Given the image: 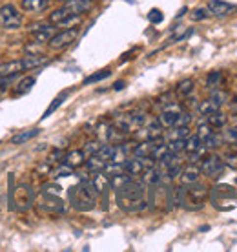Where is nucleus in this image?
I'll list each match as a JSON object with an SVG mask.
<instances>
[{
  "mask_svg": "<svg viewBox=\"0 0 237 252\" xmlns=\"http://www.w3.org/2000/svg\"><path fill=\"white\" fill-rule=\"evenodd\" d=\"M144 183L139 181H128L124 187L115 190V199L120 210L124 212H139L146 208V195H144Z\"/></svg>",
  "mask_w": 237,
  "mask_h": 252,
  "instance_id": "f257e3e1",
  "label": "nucleus"
},
{
  "mask_svg": "<svg viewBox=\"0 0 237 252\" xmlns=\"http://www.w3.org/2000/svg\"><path fill=\"white\" fill-rule=\"evenodd\" d=\"M97 195H99V192L95 190L91 181H82L81 185H77L69 190V201L79 212H89L97 205Z\"/></svg>",
  "mask_w": 237,
  "mask_h": 252,
  "instance_id": "f03ea898",
  "label": "nucleus"
},
{
  "mask_svg": "<svg viewBox=\"0 0 237 252\" xmlns=\"http://www.w3.org/2000/svg\"><path fill=\"white\" fill-rule=\"evenodd\" d=\"M208 195L212 199L213 207L219 208V210H230V208H234V203L237 199L236 190L230 185H217Z\"/></svg>",
  "mask_w": 237,
  "mask_h": 252,
  "instance_id": "7ed1b4c3",
  "label": "nucleus"
},
{
  "mask_svg": "<svg viewBox=\"0 0 237 252\" xmlns=\"http://www.w3.org/2000/svg\"><path fill=\"white\" fill-rule=\"evenodd\" d=\"M13 207L17 212H26V210H30L33 207V203H35V192L33 189L30 187L28 183H22L19 185L17 189H15V194H13Z\"/></svg>",
  "mask_w": 237,
  "mask_h": 252,
  "instance_id": "20e7f679",
  "label": "nucleus"
},
{
  "mask_svg": "<svg viewBox=\"0 0 237 252\" xmlns=\"http://www.w3.org/2000/svg\"><path fill=\"white\" fill-rule=\"evenodd\" d=\"M24 22L22 13L13 6V4H4L0 6V28L4 30H17Z\"/></svg>",
  "mask_w": 237,
  "mask_h": 252,
  "instance_id": "39448f33",
  "label": "nucleus"
},
{
  "mask_svg": "<svg viewBox=\"0 0 237 252\" xmlns=\"http://www.w3.org/2000/svg\"><path fill=\"white\" fill-rule=\"evenodd\" d=\"M77 37H79V28H77V26H71L68 30H62V32L55 33V35L48 40V46H50V50H64V48H68L71 42H75Z\"/></svg>",
  "mask_w": 237,
  "mask_h": 252,
  "instance_id": "423d86ee",
  "label": "nucleus"
},
{
  "mask_svg": "<svg viewBox=\"0 0 237 252\" xmlns=\"http://www.w3.org/2000/svg\"><path fill=\"white\" fill-rule=\"evenodd\" d=\"M38 207L44 208V210H48V212H51V214H60V212H64V201L60 199V197H57V195L53 194H48V192H44L40 197H38Z\"/></svg>",
  "mask_w": 237,
  "mask_h": 252,
  "instance_id": "0eeeda50",
  "label": "nucleus"
},
{
  "mask_svg": "<svg viewBox=\"0 0 237 252\" xmlns=\"http://www.w3.org/2000/svg\"><path fill=\"white\" fill-rule=\"evenodd\" d=\"M203 174L206 176H219L221 172L225 170V161L223 158H219V156H208V158L201 163V168H199Z\"/></svg>",
  "mask_w": 237,
  "mask_h": 252,
  "instance_id": "6e6552de",
  "label": "nucleus"
},
{
  "mask_svg": "<svg viewBox=\"0 0 237 252\" xmlns=\"http://www.w3.org/2000/svg\"><path fill=\"white\" fill-rule=\"evenodd\" d=\"M208 9L212 13V17L223 19V17H228L232 13H236L237 6L236 4H230V2H225V0H210L208 2Z\"/></svg>",
  "mask_w": 237,
  "mask_h": 252,
  "instance_id": "1a4fd4ad",
  "label": "nucleus"
},
{
  "mask_svg": "<svg viewBox=\"0 0 237 252\" xmlns=\"http://www.w3.org/2000/svg\"><path fill=\"white\" fill-rule=\"evenodd\" d=\"M26 69H28V66H26L24 57L17 59V61H9V63L0 64V77L11 79V77L19 75V73H22V71H26Z\"/></svg>",
  "mask_w": 237,
  "mask_h": 252,
  "instance_id": "9d476101",
  "label": "nucleus"
},
{
  "mask_svg": "<svg viewBox=\"0 0 237 252\" xmlns=\"http://www.w3.org/2000/svg\"><path fill=\"white\" fill-rule=\"evenodd\" d=\"M31 35H33V42H48L53 35H55V28L53 26H48V24H35L31 26Z\"/></svg>",
  "mask_w": 237,
  "mask_h": 252,
  "instance_id": "9b49d317",
  "label": "nucleus"
},
{
  "mask_svg": "<svg viewBox=\"0 0 237 252\" xmlns=\"http://www.w3.org/2000/svg\"><path fill=\"white\" fill-rule=\"evenodd\" d=\"M84 161H86V154H84V150H71L62 158V163L68 164L69 168H79V166L84 164Z\"/></svg>",
  "mask_w": 237,
  "mask_h": 252,
  "instance_id": "f8f14e48",
  "label": "nucleus"
},
{
  "mask_svg": "<svg viewBox=\"0 0 237 252\" xmlns=\"http://www.w3.org/2000/svg\"><path fill=\"white\" fill-rule=\"evenodd\" d=\"M64 7L73 15H82L91 7V0H66Z\"/></svg>",
  "mask_w": 237,
  "mask_h": 252,
  "instance_id": "ddd939ff",
  "label": "nucleus"
},
{
  "mask_svg": "<svg viewBox=\"0 0 237 252\" xmlns=\"http://www.w3.org/2000/svg\"><path fill=\"white\" fill-rule=\"evenodd\" d=\"M162 130H164V126H162L159 121H151V123L146 125V128H143L141 137H144V139H162Z\"/></svg>",
  "mask_w": 237,
  "mask_h": 252,
  "instance_id": "4468645a",
  "label": "nucleus"
},
{
  "mask_svg": "<svg viewBox=\"0 0 237 252\" xmlns=\"http://www.w3.org/2000/svg\"><path fill=\"white\" fill-rule=\"evenodd\" d=\"M206 123L212 126L213 130H219V128H225L226 123H228V115L223 114L221 110H213L212 114L206 115Z\"/></svg>",
  "mask_w": 237,
  "mask_h": 252,
  "instance_id": "2eb2a0df",
  "label": "nucleus"
},
{
  "mask_svg": "<svg viewBox=\"0 0 237 252\" xmlns=\"http://www.w3.org/2000/svg\"><path fill=\"white\" fill-rule=\"evenodd\" d=\"M199 176H201V170L197 168V166H188V168L181 170V174H179L182 185L197 183V181H199Z\"/></svg>",
  "mask_w": 237,
  "mask_h": 252,
  "instance_id": "dca6fc26",
  "label": "nucleus"
},
{
  "mask_svg": "<svg viewBox=\"0 0 237 252\" xmlns=\"http://www.w3.org/2000/svg\"><path fill=\"white\" fill-rule=\"evenodd\" d=\"M84 163H86L88 172H91V174H99V172H102L104 170V166H106V161H104L102 158H99L97 154L89 156V159H86Z\"/></svg>",
  "mask_w": 237,
  "mask_h": 252,
  "instance_id": "f3484780",
  "label": "nucleus"
},
{
  "mask_svg": "<svg viewBox=\"0 0 237 252\" xmlns=\"http://www.w3.org/2000/svg\"><path fill=\"white\" fill-rule=\"evenodd\" d=\"M38 128H31V130H24V132L17 133V135H13L11 137V145H24L28 141H31L35 135H38Z\"/></svg>",
  "mask_w": 237,
  "mask_h": 252,
  "instance_id": "a211bd4d",
  "label": "nucleus"
},
{
  "mask_svg": "<svg viewBox=\"0 0 237 252\" xmlns=\"http://www.w3.org/2000/svg\"><path fill=\"white\" fill-rule=\"evenodd\" d=\"M50 4V0H22V9L24 11H42Z\"/></svg>",
  "mask_w": 237,
  "mask_h": 252,
  "instance_id": "6ab92c4d",
  "label": "nucleus"
},
{
  "mask_svg": "<svg viewBox=\"0 0 237 252\" xmlns=\"http://www.w3.org/2000/svg\"><path fill=\"white\" fill-rule=\"evenodd\" d=\"M68 95H69V92H62L60 95H57L55 99H53V102H51L50 106H48V110L44 112L42 119H48V117H50V115L53 114V112H57V108L62 106V102L66 101V99H68Z\"/></svg>",
  "mask_w": 237,
  "mask_h": 252,
  "instance_id": "aec40b11",
  "label": "nucleus"
},
{
  "mask_svg": "<svg viewBox=\"0 0 237 252\" xmlns=\"http://www.w3.org/2000/svg\"><path fill=\"white\" fill-rule=\"evenodd\" d=\"M35 77H24L22 81L17 84V88H15V95H24V94H28V92H31V88L35 86Z\"/></svg>",
  "mask_w": 237,
  "mask_h": 252,
  "instance_id": "412c9836",
  "label": "nucleus"
},
{
  "mask_svg": "<svg viewBox=\"0 0 237 252\" xmlns=\"http://www.w3.org/2000/svg\"><path fill=\"white\" fill-rule=\"evenodd\" d=\"M201 146H203V139H201L197 133H194V135H188V137L184 139V152H188V154L199 150Z\"/></svg>",
  "mask_w": 237,
  "mask_h": 252,
  "instance_id": "4be33fe9",
  "label": "nucleus"
},
{
  "mask_svg": "<svg viewBox=\"0 0 237 252\" xmlns=\"http://www.w3.org/2000/svg\"><path fill=\"white\" fill-rule=\"evenodd\" d=\"M177 95L179 97H188V95L194 92V79H184L177 84V88H175Z\"/></svg>",
  "mask_w": 237,
  "mask_h": 252,
  "instance_id": "5701e85b",
  "label": "nucleus"
},
{
  "mask_svg": "<svg viewBox=\"0 0 237 252\" xmlns=\"http://www.w3.org/2000/svg\"><path fill=\"white\" fill-rule=\"evenodd\" d=\"M208 101L212 102V106L215 108V110H219V108L223 106L226 101H228V95H226V92H221V90H215L212 95H210V99Z\"/></svg>",
  "mask_w": 237,
  "mask_h": 252,
  "instance_id": "b1692460",
  "label": "nucleus"
},
{
  "mask_svg": "<svg viewBox=\"0 0 237 252\" xmlns=\"http://www.w3.org/2000/svg\"><path fill=\"white\" fill-rule=\"evenodd\" d=\"M115 148H117V145H102L100 150L97 152V156L104 159L106 163H112L113 158H115Z\"/></svg>",
  "mask_w": 237,
  "mask_h": 252,
  "instance_id": "393cba45",
  "label": "nucleus"
},
{
  "mask_svg": "<svg viewBox=\"0 0 237 252\" xmlns=\"http://www.w3.org/2000/svg\"><path fill=\"white\" fill-rule=\"evenodd\" d=\"M112 75V69H100V71H97V73H93V75H89L84 79V86H88V84H95V82H100L104 81V79H108V77Z\"/></svg>",
  "mask_w": 237,
  "mask_h": 252,
  "instance_id": "a878e982",
  "label": "nucleus"
},
{
  "mask_svg": "<svg viewBox=\"0 0 237 252\" xmlns=\"http://www.w3.org/2000/svg\"><path fill=\"white\" fill-rule=\"evenodd\" d=\"M221 143H223V137L221 135H217V133H210L208 137L203 139V146H205L206 150H213V148H219L221 146Z\"/></svg>",
  "mask_w": 237,
  "mask_h": 252,
  "instance_id": "bb28decb",
  "label": "nucleus"
},
{
  "mask_svg": "<svg viewBox=\"0 0 237 252\" xmlns=\"http://www.w3.org/2000/svg\"><path fill=\"white\" fill-rule=\"evenodd\" d=\"M212 17V13H210V9H208V6H203V7H195L194 11H192V15H190V19L194 20V22H199V20H206Z\"/></svg>",
  "mask_w": 237,
  "mask_h": 252,
  "instance_id": "cd10ccee",
  "label": "nucleus"
},
{
  "mask_svg": "<svg viewBox=\"0 0 237 252\" xmlns=\"http://www.w3.org/2000/svg\"><path fill=\"white\" fill-rule=\"evenodd\" d=\"M221 82H223V71H210L206 77V86L208 88H217Z\"/></svg>",
  "mask_w": 237,
  "mask_h": 252,
  "instance_id": "c85d7f7f",
  "label": "nucleus"
},
{
  "mask_svg": "<svg viewBox=\"0 0 237 252\" xmlns=\"http://www.w3.org/2000/svg\"><path fill=\"white\" fill-rule=\"evenodd\" d=\"M190 135V126H174L170 139H186Z\"/></svg>",
  "mask_w": 237,
  "mask_h": 252,
  "instance_id": "c756f323",
  "label": "nucleus"
},
{
  "mask_svg": "<svg viewBox=\"0 0 237 252\" xmlns=\"http://www.w3.org/2000/svg\"><path fill=\"white\" fill-rule=\"evenodd\" d=\"M223 139H225L226 143H230V145H237V125L230 126L228 130H225Z\"/></svg>",
  "mask_w": 237,
  "mask_h": 252,
  "instance_id": "7c9ffc66",
  "label": "nucleus"
},
{
  "mask_svg": "<svg viewBox=\"0 0 237 252\" xmlns=\"http://www.w3.org/2000/svg\"><path fill=\"white\" fill-rule=\"evenodd\" d=\"M168 150L174 152V154H181L184 150V139H170L168 145Z\"/></svg>",
  "mask_w": 237,
  "mask_h": 252,
  "instance_id": "2f4dec72",
  "label": "nucleus"
},
{
  "mask_svg": "<svg viewBox=\"0 0 237 252\" xmlns=\"http://www.w3.org/2000/svg\"><path fill=\"white\" fill-rule=\"evenodd\" d=\"M190 121H192V115L186 114V112H181V114L177 115L174 126H190ZM174 126H172V128H174Z\"/></svg>",
  "mask_w": 237,
  "mask_h": 252,
  "instance_id": "473e14b6",
  "label": "nucleus"
},
{
  "mask_svg": "<svg viewBox=\"0 0 237 252\" xmlns=\"http://www.w3.org/2000/svg\"><path fill=\"white\" fill-rule=\"evenodd\" d=\"M213 110H215V108L212 106V102L210 101H203V102H199V104H197V112H199L201 115H208V114H212Z\"/></svg>",
  "mask_w": 237,
  "mask_h": 252,
  "instance_id": "72a5a7b5",
  "label": "nucleus"
},
{
  "mask_svg": "<svg viewBox=\"0 0 237 252\" xmlns=\"http://www.w3.org/2000/svg\"><path fill=\"white\" fill-rule=\"evenodd\" d=\"M71 174H73V168H69L68 164H60V166H59V168H55V170H53V176L55 177H66V176H71Z\"/></svg>",
  "mask_w": 237,
  "mask_h": 252,
  "instance_id": "f704fd0d",
  "label": "nucleus"
},
{
  "mask_svg": "<svg viewBox=\"0 0 237 252\" xmlns=\"http://www.w3.org/2000/svg\"><path fill=\"white\" fill-rule=\"evenodd\" d=\"M213 132V128L208 123H201L199 126H197V135H199L201 139H205V137H208L210 133Z\"/></svg>",
  "mask_w": 237,
  "mask_h": 252,
  "instance_id": "c9c22d12",
  "label": "nucleus"
},
{
  "mask_svg": "<svg viewBox=\"0 0 237 252\" xmlns=\"http://www.w3.org/2000/svg\"><path fill=\"white\" fill-rule=\"evenodd\" d=\"M100 146H102V143H99V141H91V143H88V145H86V148H84V154L93 156V154H97V152L100 150Z\"/></svg>",
  "mask_w": 237,
  "mask_h": 252,
  "instance_id": "e433bc0d",
  "label": "nucleus"
},
{
  "mask_svg": "<svg viewBox=\"0 0 237 252\" xmlns=\"http://www.w3.org/2000/svg\"><path fill=\"white\" fill-rule=\"evenodd\" d=\"M148 19H150L153 24H159V22H162V13L159 11V9H151L150 15H148Z\"/></svg>",
  "mask_w": 237,
  "mask_h": 252,
  "instance_id": "4c0bfd02",
  "label": "nucleus"
},
{
  "mask_svg": "<svg viewBox=\"0 0 237 252\" xmlns=\"http://www.w3.org/2000/svg\"><path fill=\"white\" fill-rule=\"evenodd\" d=\"M223 161H225V164H228V166H232V168H236L237 170V156L236 154H228Z\"/></svg>",
  "mask_w": 237,
  "mask_h": 252,
  "instance_id": "58836bf2",
  "label": "nucleus"
},
{
  "mask_svg": "<svg viewBox=\"0 0 237 252\" xmlns=\"http://www.w3.org/2000/svg\"><path fill=\"white\" fill-rule=\"evenodd\" d=\"M126 86V82L124 81H117L115 84H113V90H117V92H120V90Z\"/></svg>",
  "mask_w": 237,
  "mask_h": 252,
  "instance_id": "ea45409f",
  "label": "nucleus"
},
{
  "mask_svg": "<svg viewBox=\"0 0 237 252\" xmlns=\"http://www.w3.org/2000/svg\"><path fill=\"white\" fill-rule=\"evenodd\" d=\"M230 110H232V112H236V110H237V95L234 97V101L230 102Z\"/></svg>",
  "mask_w": 237,
  "mask_h": 252,
  "instance_id": "a19ab883",
  "label": "nucleus"
},
{
  "mask_svg": "<svg viewBox=\"0 0 237 252\" xmlns=\"http://www.w3.org/2000/svg\"><path fill=\"white\" fill-rule=\"evenodd\" d=\"M188 11V9H186V7H182V9H181V11H179V13H177V19H181V17H182V15H184V13H186Z\"/></svg>",
  "mask_w": 237,
  "mask_h": 252,
  "instance_id": "79ce46f5",
  "label": "nucleus"
},
{
  "mask_svg": "<svg viewBox=\"0 0 237 252\" xmlns=\"http://www.w3.org/2000/svg\"><path fill=\"white\" fill-rule=\"evenodd\" d=\"M232 119H234V121H236V123H237V110H236V112H234V115H232Z\"/></svg>",
  "mask_w": 237,
  "mask_h": 252,
  "instance_id": "37998d69",
  "label": "nucleus"
},
{
  "mask_svg": "<svg viewBox=\"0 0 237 252\" xmlns=\"http://www.w3.org/2000/svg\"><path fill=\"white\" fill-rule=\"evenodd\" d=\"M2 90H4V86H2V84H0V92H2Z\"/></svg>",
  "mask_w": 237,
  "mask_h": 252,
  "instance_id": "c03bdc74",
  "label": "nucleus"
}]
</instances>
